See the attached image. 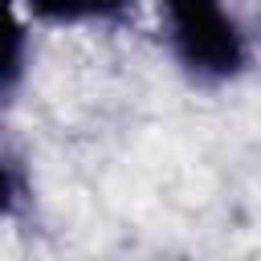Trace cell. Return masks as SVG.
Segmentation results:
<instances>
[{"mask_svg":"<svg viewBox=\"0 0 261 261\" xmlns=\"http://www.w3.org/2000/svg\"><path fill=\"white\" fill-rule=\"evenodd\" d=\"M171 45L188 69L200 77H232L245 57V33L220 0H159Z\"/></svg>","mask_w":261,"mask_h":261,"instance_id":"6da1fadb","label":"cell"},{"mask_svg":"<svg viewBox=\"0 0 261 261\" xmlns=\"http://www.w3.org/2000/svg\"><path fill=\"white\" fill-rule=\"evenodd\" d=\"M130 0H29V8L41 20H57V24H77V20H106L118 16Z\"/></svg>","mask_w":261,"mask_h":261,"instance_id":"7a4b0ae2","label":"cell"},{"mask_svg":"<svg viewBox=\"0 0 261 261\" xmlns=\"http://www.w3.org/2000/svg\"><path fill=\"white\" fill-rule=\"evenodd\" d=\"M24 69V24L12 0H0V90H8Z\"/></svg>","mask_w":261,"mask_h":261,"instance_id":"3957f363","label":"cell"},{"mask_svg":"<svg viewBox=\"0 0 261 261\" xmlns=\"http://www.w3.org/2000/svg\"><path fill=\"white\" fill-rule=\"evenodd\" d=\"M12 204H16V171L4 163V155H0V216L4 212H12Z\"/></svg>","mask_w":261,"mask_h":261,"instance_id":"277c9868","label":"cell"}]
</instances>
